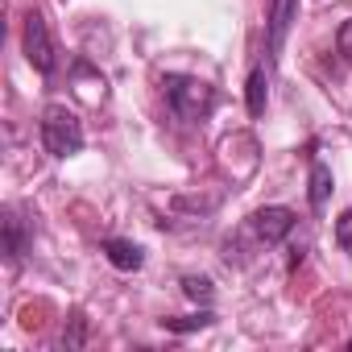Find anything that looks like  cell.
<instances>
[{
    "label": "cell",
    "instance_id": "1",
    "mask_svg": "<svg viewBox=\"0 0 352 352\" xmlns=\"http://www.w3.org/2000/svg\"><path fill=\"white\" fill-rule=\"evenodd\" d=\"M162 91H166L170 112L179 116V120H187V124L208 120L212 108H216V91L204 79H195V75H166L162 79Z\"/></svg>",
    "mask_w": 352,
    "mask_h": 352
},
{
    "label": "cell",
    "instance_id": "2",
    "mask_svg": "<svg viewBox=\"0 0 352 352\" xmlns=\"http://www.w3.org/2000/svg\"><path fill=\"white\" fill-rule=\"evenodd\" d=\"M42 145L54 157H75L83 149V124L67 104H50L42 112Z\"/></svg>",
    "mask_w": 352,
    "mask_h": 352
},
{
    "label": "cell",
    "instance_id": "3",
    "mask_svg": "<svg viewBox=\"0 0 352 352\" xmlns=\"http://www.w3.org/2000/svg\"><path fill=\"white\" fill-rule=\"evenodd\" d=\"M25 58H30L42 75H50V71H54V42H50L46 17H42L38 9L25 17Z\"/></svg>",
    "mask_w": 352,
    "mask_h": 352
},
{
    "label": "cell",
    "instance_id": "4",
    "mask_svg": "<svg viewBox=\"0 0 352 352\" xmlns=\"http://www.w3.org/2000/svg\"><path fill=\"white\" fill-rule=\"evenodd\" d=\"M249 228L261 245H282L294 232V212L290 208H261L249 216Z\"/></svg>",
    "mask_w": 352,
    "mask_h": 352
},
{
    "label": "cell",
    "instance_id": "5",
    "mask_svg": "<svg viewBox=\"0 0 352 352\" xmlns=\"http://www.w3.org/2000/svg\"><path fill=\"white\" fill-rule=\"evenodd\" d=\"M298 17V0H270V54H282V42Z\"/></svg>",
    "mask_w": 352,
    "mask_h": 352
},
{
    "label": "cell",
    "instance_id": "6",
    "mask_svg": "<svg viewBox=\"0 0 352 352\" xmlns=\"http://www.w3.org/2000/svg\"><path fill=\"white\" fill-rule=\"evenodd\" d=\"M25 249H30L25 220H21V212H17V208H9V212H5V253H9V261H21V257H25Z\"/></svg>",
    "mask_w": 352,
    "mask_h": 352
},
{
    "label": "cell",
    "instance_id": "7",
    "mask_svg": "<svg viewBox=\"0 0 352 352\" xmlns=\"http://www.w3.org/2000/svg\"><path fill=\"white\" fill-rule=\"evenodd\" d=\"M104 257L116 265V270H124V274H133V270H141V261H145V253H141V245H133V241H120V236H112V241H104Z\"/></svg>",
    "mask_w": 352,
    "mask_h": 352
},
{
    "label": "cell",
    "instance_id": "8",
    "mask_svg": "<svg viewBox=\"0 0 352 352\" xmlns=\"http://www.w3.org/2000/svg\"><path fill=\"white\" fill-rule=\"evenodd\" d=\"M331 195V170L323 162H311V208H323Z\"/></svg>",
    "mask_w": 352,
    "mask_h": 352
},
{
    "label": "cell",
    "instance_id": "9",
    "mask_svg": "<svg viewBox=\"0 0 352 352\" xmlns=\"http://www.w3.org/2000/svg\"><path fill=\"white\" fill-rule=\"evenodd\" d=\"M265 100H270L265 67H253V75H249V116H261V112H265Z\"/></svg>",
    "mask_w": 352,
    "mask_h": 352
},
{
    "label": "cell",
    "instance_id": "10",
    "mask_svg": "<svg viewBox=\"0 0 352 352\" xmlns=\"http://www.w3.org/2000/svg\"><path fill=\"white\" fill-rule=\"evenodd\" d=\"M212 323H216V315H212V311L183 315V319H162V327H166V331H179V336H187V331H199V327H212Z\"/></svg>",
    "mask_w": 352,
    "mask_h": 352
},
{
    "label": "cell",
    "instance_id": "11",
    "mask_svg": "<svg viewBox=\"0 0 352 352\" xmlns=\"http://www.w3.org/2000/svg\"><path fill=\"white\" fill-rule=\"evenodd\" d=\"M183 294H187V298H195V302H212V282L191 274V278H183Z\"/></svg>",
    "mask_w": 352,
    "mask_h": 352
},
{
    "label": "cell",
    "instance_id": "12",
    "mask_svg": "<svg viewBox=\"0 0 352 352\" xmlns=\"http://www.w3.org/2000/svg\"><path fill=\"white\" fill-rule=\"evenodd\" d=\"M336 245H340V249L352 257V208H348V212L336 220Z\"/></svg>",
    "mask_w": 352,
    "mask_h": 352
},
{
    "label": "cell",
    "instance_id": "13",
    "mask_svg": "<svg viewBox=\"0 0 352 352\" xmlns=\"http://www.w3.org/2000/svg\"><path fill=\"white\" fill-rule=\"evenodd\" d=\"M336 46H340V54H344V58L352 63V17H348V21L340 25V34H336Z\"/></svg>",
    "mask_w": 352,
    "mask_h": 352
},
{
    "label": "cell",
    "instance_id": "14",
    "mask_svg": "<svg viewBox=\"0 0 352 352\" xmlns=\"http://www.w3.org/2000/svg\"><path fill=\"white\" fill-rule=\"evenodd\" d=\"M67 348H79L83 344V315H71V336H63Z\"/></svg>",
    "mask_w": 352,
    "mask_h": 352
}]
</instances>
